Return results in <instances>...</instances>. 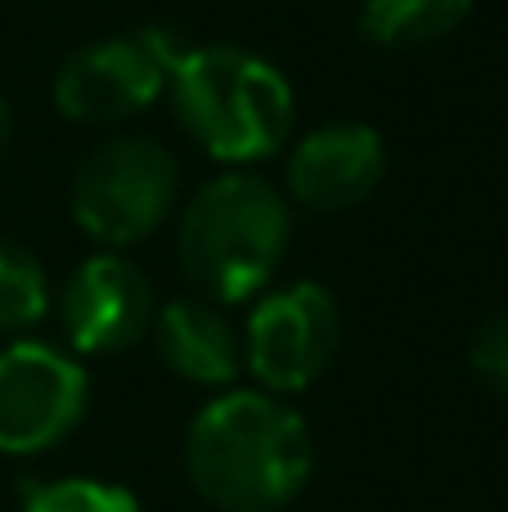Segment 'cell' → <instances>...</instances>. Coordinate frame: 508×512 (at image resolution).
Listing matches in <instances>:
<instances>
[{
    "instance_id": "cell-8",
    "label": "cell",
    "mask_w": 508,
    "mask_h": 512,
    "mask_svg": "<svg viewBox=\"0 0 508 512\" xmlns=\"http://www.w3.org/2000/svg\"><path fill=\"white\" fill-rule=\"evenodd\" d=\"M153 288L117 252L86 256L59 292V324L77 355H122L153 328Z\"/></svg>"
},
{
    "instance_id": "cell-15",
    "label": "cell",
    "mask_w": 508,
    "mask_h": 512,
    "mask_svg": "<svg viewBox=\"0 0 508 512\" xmlns=\"http://www.w3.org/2000/svg\"><path fill=\"white\" fill-rule=\"evenodd\" d=\"M9 126H14V122H9V108H5V99H0V149L9 144Z\"/></svg>"
},
{
    "instance_id": "cell-5",
    "label": "cell",
    "mask_w": 508,
    "mask_h": 512,
    "mask_svg": "<svg viewBox=\"0 0 508 512\" xmlns=\"http://www.w3.org/2000/svg\"><path fill=\"white\" fill-rule=\"evenodd\" d=\"M338 337V301L320 283L302 279L257 301L248 328H243V364L257 373L261 391H270V396L306 391L333 364Z\"/></svg>"
},
{
    "instance_id": "cell-13",
    "label": "cell",
    "mask_w": 508,
    "mask_h": 512,
    "mask_svg": "<svg viewBox=\"0 0 508 512\" xmlns=\"http://www.w3.org/2000/svg\"><path fill=\"white\" fill-rule=\"evenodd\" d=\"M23 512H140L126 486H108L95 477H63L50 486H36Z\"/></svg>"
},
{
    "instance_id": "cell-2",
    "label": "cell",
    "mask_w": 508,
    "mask_h": 512,
    "mask_svg": "<svg viewBox=\"0 0 508 512\" xmlns=\"http://www.w3.org/2000/svg\"><path fill=\"white\" fill-rule=\"evenodd\" d=\"M167 95L189 140L225 167L275 158L297 122L288 77L239 45L180 50L167 72Z\"/></svg>"
},
{
    "instance_id": "cell-6",
    "label": "cell",
    "mask_w": 508,
    "mask_h": 512,
    "mask_svg": "<svg viewBox=\"0 0 508 512\" xmlns=\"http://www.w3.org/2000/svg\"><path fill=\"white\" fill-rule=\"evenodd\" d=\"M180 45L167 32H131L77 50L54 77V104L68 122L113 126L167 95V72Z\"/></svg>"
},
{
    "instance_id": "cell-7",
    "label": "cell",
    "mask_w": 508,
    "mask_h": 512,
    "mask_svg": "<svg viewBox=\"0 0 508 512\" xmlns=\"http://www.w3.org/2000/svg\"><path fill=\"white\" fill-rule=\"evenodd\" d=\"M90 378L50 342H9L0 351V454H41L77 432Z\"/></svg>"
},
{
    "instance_id": "cell-1",
    "label": "cell",
    "mask_w": 508,
    "mask_h": 512,
    "mask_svg": "<svg viewBox=\"0 0 508 512\" xmlns=\"http://www.w3.org/2000/svg\"><path fill=\"white\" fill-rule=\"evenodd\" d=\"M185 472L221 512H279L315 472L311 427L284 396L225 391L189 423Z\"/></svg>"
},
{
    "instance_id": "cell-4",
    "label": "cell",
    "mask_w": 508,
    "mask_h": 512,
    "mask_svg": "<svg viewBox=\"0 0 508 512\" xmlns=\"http://www.w3.org/2000/svg\"><path fill=\"white\" fill-rule=\"evenodd\" d=\"M180 198V167L149 135H122L81 158L72 176V221L117 252L149 239Z\"/></svg>"
},
{
    "instance_id": "cell-9",
    "label": "cell",
    "mask_w": 508,
    "mask_h": 512,
    "mask_svg": "<svg viewBox=\"0 0 508 512\" xmlns=\"http://www.w3.org/2000/svg\"><path fill=\"white\" fill-rule=\"evenodd\" d=\"M387 176V149L374 126L333 122L311 131L288 158V194L311 212H347Z\"/></svg>"
},
{
    "instance_id": "cell-10",
    "label": "cell",
    "mask_w": 508,
    "mask_h": 512,
    "mask_svg": "<svg viewBox=\"0 0 508 512\" xmlns=\"http://www.w3.org/2000/svg\"><path fill=\"white\" fill-rule=\"evenodd\" d=\"M153 351L176 378L194 387H225L243 369V337L230 328L221 306L203 297H180L153 315Z\"/></svg>"
},
{
    "instance_id": "cell-12",
    "label": "cell",
    "mask_w": 508,
    "mask_h": 512,
    "mask_svg": "<svg viewBox=\"0 0 508 512\" xmlns=\"http://www.w3.org/2000/svg\"><path fill=\"white\" fill-rule=\"evenodd\" d=\"M50 310L45 265L18 243H0V333H27Z\"/></svg>"
},
{
    "instance_id": "cell-11",
    "label": "cell",
    "mask_w": 508,
    "mask_h": 512,
    "mask_svg": "<svg viewBox=\"0 0 508 512\" xmlns=\"http://www.w3.org/2000/svg\"><path fill=\"white\" fill-rule=\"evenodd\" d=\"M473 14V0H365L360 32L378 45H432Z\"/></svg>"
},
{
    "instance_id": "cell-3",
    "label": "cell",
    "mask_w": 508,
    "mask_h": 512,
    "mask_svg": "<svg viewBox=\"0 0 508 512\" xmlns=\"http://www.w3.org/2000/svg\"><path fill=\"white\" fill-rule=\"evenodd\" d=\"M288 234V198L252 171H225L185 203L176 234L180 270L203 301L239 306L275 279Z\"/></svg>"
},
{
    "instance_id": "cell-14",
    "label": "cell",
    "mask_w": 508,
    "mask_h": 512,
    "mask_svg": "<svg viewBox=\"0 0 508 512\" xmlns=\"http://www.w3.org/2000/svg\"><path fill=\"white\" fill-rule=\"evenodd\" d=\"M468 364H473L482 387L508 396V315H491L477 328L473 346H468Z\"/></svg>"
}]
</instances>
